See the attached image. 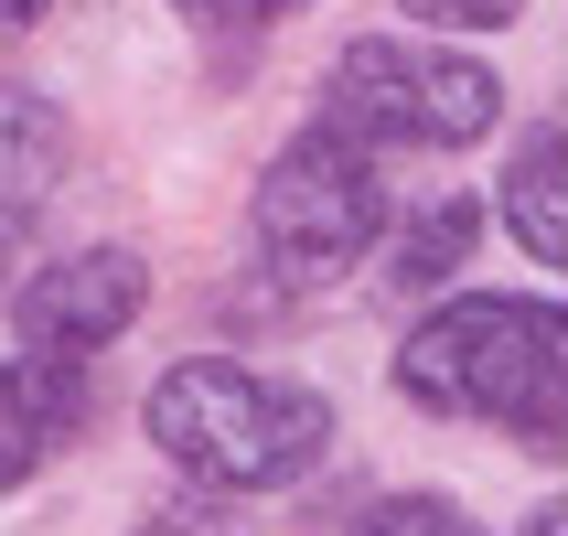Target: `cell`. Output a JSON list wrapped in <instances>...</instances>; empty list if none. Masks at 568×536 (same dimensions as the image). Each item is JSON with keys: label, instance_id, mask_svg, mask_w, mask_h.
Listing matches in <instances>:
<instances>
[{"label": "cell", "instance_id": "4", "mask_svg": "<svg viewBox=\"0 0 568 536\" xmlns=\"http://www.w3.org/2000/svg\"><path fill=\"white\" fill-rule=\"evenodd\" d=\"M257 257H268V280L290 290H322L344 280L354 257L386 236V193H376V161L354 151L344 129H301L268 172H257Z\"/></svg>", "mask_w": 568, "mask_h": 536}, {"label": "cell", "instance_id": "7", "mask_svg": "<svg viewBox=\"0 0 568 536\" xmlns=\"http://www.w3.org/2000/svg\"><path fill=\"white\" fill-rule=\"evenodd\" d=\"M87 418V376L75 354H11L0 365V494L43 473V451Z\"/></svg>", "mask_w": 568, "mask_h": 536}, {"label": "cell", "instance_id": "13", "mask_svg": "<svg viewBox=\"0 0 568 536\" xmlns=\"http://www.w3.org/2000/svg\"><path fill=\"white\" fill-rule=\"evenodd\" d=\"M515 536H568V515H558V505H537V515H526Z\"/></svg>", "mask_w": 568, "mask_h": 536}, {"label": "cell", "instance_id": "3", "mask_svg": "<svg viewBox=\"0 0 568 536\" xmlns=\"http://www.w3.org/2000/svg\"><path fill=\"white\" fill-rule=\"evenodd\" d=\"M505 119V87L494 64L450 54V43H418V32H365L333 54V87H322V129H344L354 151H462Z\"/></svg>", "mask_w": 568, "mask_h": 536}, {"label": "cell", "instance_id": "5", "mask_svg": "<svg viewBox=\"0 0 568 536\" xmlns=\"http://www.w3.org/2000/svg\"><path fill=\"white\" fill-rule=\"evenodd\" d=\"M140 312H151V257L140 247H75L11 301L22 354H75V365H87L97 344H119Z\"/></svg>", "mask_w": 568, "mask_h": 536}, {"label": "cell", "instance_id": "10", "mask_svg": "<svg viewBox=\"0 0 568 536\" xmlns=\"http://www.w3.org/2000/svg\"><path fill=\"white\" fill-rule=\"evenodd\" d=\"M354 536H483V526L450 505V494H386V505L365 515Z\"/></svg>", "mask_w": 568, "mask_h": 536}, {"label": "cell", "instance_id": "14", "mask_svg": "<svg viewBox=\"0 0 568 536\" xmlns=\"http://www.w3.org/2000/svg\"><path fill=\"white\" fill-rule=\"evenodd\" d=\"M32 11H54V0H0V32H22Z\"/></svg>", "mask_w": 568, "mask_h": 536}, {"label": "cell", "instance_id": "8", "mask_svg": "<svg viewBox=\"0 0 568 536\" xmlns=\"http://www.w3.org/2000/svg\"><path fill=\"white\" fill-rule=\"evenodd\" d=\"M568 140L558 129H537V140H526V151H515V172H505V225L515 236H526V257H537V269H558L568 257Z\"/></svg>", "mask_w": 568, "mask_h": 536}, {"label": "cell", "instance_id": "6", "mask_svg": "<svg viewBox=\"0 0 568 536\" xmlns=\"http://www.w3.org/2000/svg\"><path fill=\"white\" fill-rule=\"evenodd\" d=\"M64 183V119L54 97L32 87H0V280L22 269L32 225H43V193Z\"/></svg>", "mask_w": 568, "mask_h": 536}, {"label": "cell", "instance_id": "11", "mask_svg": "<svg viewBox=\"0 0 568 536\" xmlns=\"http://www.w3.org/2000/svg\"><path fill=\"white\" fill-rule=\"evenodd\" d=\"M193 32H268V22H290L301 0H172Z\"/></svg>", "mask_w": 568, "mask_h": 536}, {"label": "cell", "instance_id": "12", "mask_svg": "<svg viewBox=\"0 0 568 536\" xmlns=\"http://www.w3.org/2000/svg\"><path fill=\"white\" fill-rule=\"evenodd\" d=\"M408 22H429V32H505L526 0H397Z\"/></svg>", "mask_w": 568, "mask_h": 536}, {"label": "cell", "instance_id": "1", "mask_svg": "<svg viewBox=\"0 0 568 536\" xmlns=\"http://www.w3.org/2000/svg\"><path fill=\"white\" fill-rule=\"evenodd\" d=\"M397 397L440 418H494L526 451L568 441V312L558 301H450L397 344Z\"/></svg>", "mask_w": 568, "mask_h": 536}, {"label": "cell", "instance_id": "9", "mask_svg": "<svg viewBox=\"0 0 568 536\" xmlns=\"http://www.w3.org/2000/svg\"><path fill=\"white\" fill-rule=\"evenodd\" d=\"M473 236H483V204H462V193H450V204H418V215L386 236V280L397 290H440L450 269L473 257Z\"/></svg>", "mask_w": 568, "mask_h": 536}, {"label": "cell", "instance_id": "2", "mask_svg": "<svg viewBox=\"0 0 568 536\" xmlns=\"http://www.w3.org/2000/svg\"><path fill=\"white\" fill-rule=\"evenodd\" d=\"M322 441H333L322 386L257 376V365H225V354H183L151 386V451L204 494H280L322 462Z\"/></svg>", "mask_w": 568, "mask_h": 536}]
</instances>
